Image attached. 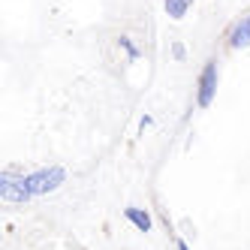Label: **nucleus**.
<instances>
[{
	"mask_svg": "<svg viewBox=\"0 0 250 250\" xmlns=\"http://www.w3.org/2000/svg\"><path fill=\"white\" fill-rule=\"evenodd\" d=\"M0 199L6 205H27L33 199V193L27 187V175L19 172L15 166L0 172Z\"/></svg>",
	"mask_w": 250,
	"mask_h": 250,
	"instance_id": "obj_1",
	"label": "nucleus"
},
{
	"mask_svg": "<svg viewBox=\"0 0 250 250\" xmlns=\"http://www.w3.org/2000/svg\"><path fill=\"white\" fill-rule=\"evenodd\" d=\"M66 184V169L63 166H42V169H33L27 172V187L33 196H48V193H58Z\"/></svg>",
	"mask_w": 250,
	"mask_h": 250,
	"instance_id": "obj_2",
	"label": "nucleus"
},
{
	"mask_svg": "<svg viewBox=\"0 0 250 250\" xmlns=\"http://www.w3.org/2000/svg\"><path fill=\"white\" fill-rule=\"evenodd\" d=\"M217 82H220L217 61H208L199 73V84H196L199 87V91H196V105H199V109H208L214 103V97H217Z\"/></svg>",
	"mask_w": 250,
	"mask_h": 250,
	"instance_id": "obj_3",
	"label": "nucleus"
},
{
	"mask_svg": "<svg viewBox=\"0 0 250 250\" xmlns=\"http://www.w3.org/2000/svg\"><path fill=\"white\" fill-rule=\"evenodd\" d=\"M226 45H229L232 51L250 48V12H247V15H241V19L229 27V33H226Z\"/></svg>",
	"mask_w": 250,
	"mask_h": 250,
	"instance_id": "obj_4",
	"label": "nucleus"
},
{
	"mask_svg": "<svg viewBox=\"0 0 250 250\" xmlns=\"http://www.w3.org/2000/svg\"><path fill=\"white\" fill-rule=\"evenodd\" d=\"M124 217H127L139 232H151V226H154L151 214H148L145 208H136V205H127V208H124Z\"/></svg>",
	"mask_w": 250,
	"mask_h": 250,
	"instance_id": "obj_5",
	"label": "nucleus"
},
{
	"mask_svg": "<svg viewBox=\"0 0 250 250\" xmlns=\"http://www.w3.org/2000/svg\"><path fill=\"white\" fill-rule=\"evenodd\" d=\"M190 3H193V0H163V6H166V15H169V19H175V21H181L184 15H187Z\"/></svg>",
	"mask_w": 250,
	"mask_h": 250,
	"instance_id": "obj_6",
	"label": "nucleus"
},
{
	"mask_svg": "<svg viewBox=\"0 0 250 250\" xmlns=\"http://www.w3.org/2000/svg\"><path fill=\"white\" fill-rule=\"evenodd\" d=\"M118 45L124 48V55H127V61H139L142 58V51H139V45L130 40V37H118Z\"/></svg>",
	"mask_w": 250,
	"mask_h": 250,
	"instance_id": "obj_7",
	"label": "nucleus"
},
{
	"mask_svg": "<svg viewBox=\"0 0 250 250\" xmlns=\"http://www.w3.org/2000/svg\"><path fill=\"white\" fill-rule=\"evenodd\" d=\"M172 58H175V61H184V58H187L184 42H175V45H172Z\"/></svg>",
	"mask_w": 250,
	"mask_h": 250,
	"instance_id": "obj_8",
	"label": "nucleus"
},
{
	"mask_svg": "<svg viewBox=\"0 0 250 250\" xmlns=\"http://www.w3.org/2000/svg\"><path fill=\"white\" fill-rule=\"evenodd\" d=\"M178 250H190V244L187 241H178Z\"/></svg>",
	"mask_w": 250,
	"mask_h": 250,
	"instance_id": "obj_9",
	"label": "nucleus"
}]
</instances>
